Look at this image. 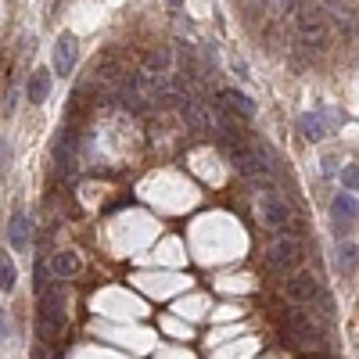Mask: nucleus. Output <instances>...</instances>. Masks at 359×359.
I'll use <instances>...</instances> for the list:
<instances>
[{
  "mask_svg": "<svg viewBox=\"0 0 359 359\" xmlns=\"http://www.w3.org/2000/svg\"><path fill=\"white\" fill-rule=\"evenodd\" d=\"M255 216L266 230H277L280 237H294L298 233V212H294V205L273 191V187H266L255 194Z\"/></svg>",
  "mask_w": 359,
  "mask_h": 359,
  "instance_id": "nucleus-1",
  "label": "nucleus"
},
{
  "mask_svg": "<svg viewBox=\"0 0 359 359\" xmlns=\"http://www.w3.org/2000/svg\"><path fill=\"white\" fill-rule=\"evenodd\" d=\"M284 331H287V338H294L302 348H309V352H323L327 348V334H323V323L309 313V309H287L284 313Z\"/></svg>",
  "mask_w": 359,
  "mask_h": 359,
  "instance_id": "nucleus-2",
  "label": "nucleus"
},
{
  "mask_svg": "<svg viewBox=\"0 0 359 359\" xmlns=\"http://www.w3.org/2000/svg\"><path fill=\"white\" fill-rule=\"evenodd\" d=\"M341 123H345V115L338 108H313V111H306L302 118H298V137H306L309 144H320V140L331 137Z\"/></svg>",
  "mask_w": 359,
  "mask_h": 359,
  "instance_id": "nucleus-3",
  "label": "nucleus"
},
{
  "mask_svg": "<svg viewBox=\"0 0 359 359\" xmlns=\"http://www.w3.org/2000/svg\"><path fill=\"white\" fill-rule=\"evenodd\" d=\"M320 294H323V287H320L316 273H309V269H294V273H287V280H284V298H287L291 306L313 309Z\"/></svg>",
  "mask_w": 359,
  "mask_h": 359,
  "instance_id": "nucleus-4",
  "label": "nucleus"
},
{
  "mask_svg": "<svg viewBox=\"0 0 359 359\" xmlns=\"http://www.w3.org/2000/svg\"><path fill=\"white\" fill-rule=\"evenodd\" d=\"M65 298H62V287H54V291H40V334L50 341L62 334V327H65Z\"/></svg>",
  "mask_w": 359,
  "mask_h": 359,
  "instance_id": "nucleus-5",
  "label": "nucleus"
},
{
  "mask_svg": "<svg viewBox=\"0 0 359 359\" xmlns=\"http://www.w3.org/2000/svg\"><path fill=\"white\" fill-rule=\"evenodd\" d=\"M302 241L298 237H277L273 245L266 248V262L277 269V273H294V266L302 262Z\"/></svg>",
  "mask_w": 359,
  "mask_h": 359,
  "instance_id": "nucleus-6",
  "label": "nucleus"
},
{
  "mask_svg": "<svg viewBox=\"0 0 359 359\" xmlns=\"http://www.w3.org/2000/svg\"><path fill=\"white\" fill-rule=\"evenodd\" d=\"M50 62H54V76L57 79H69L76 62H79V40L76 33H62L54 40V50H50Z\"/></svg>",
  "mask_w": 359,
  "mask_h": 359,
  "instance_id": "nucleus-7",
  "label": "nucleus"
},
{
  "mask_svg": "<svg viewBox=\"0 0 359 359\" xmlns=\"http://www.w3.org/2000/svg\"><path fill=\"white\" fill-rule=\"evenodd\" d=\"M8 245H11V252H29V248H33V223H29V216L22 212V208H15V212H11Z\"/></svg>",
  "mask_w": 359,
  "mask_h": 359,
  "instance_id": "nucleus-8",
  "label": "nucleus"
},
{
  "mask_svg": "<svg viewBox=\"0 0 359 359\" xmlns=\"http://www.w3.org/2000/svg\"><path fill=\"white\" fill-rule=\"evenodd\" d=\"M331 216H334V233L345 237V233L352 230L355 216H359V201H355L352 194H338V198L331 201Z\"/></svg>",
  "mask_w": 359,
  "mask_h": 359,
  "instance_id": "nucleus-9",
  "label": "nucleus"
},
{
  "mask_svg": "<svg viewBox=\"0 0 359 359\" xmlns=\"http://www.w3.org/2000/svg\"><path fill=\"white\" fill-rule=\"evenodd\" d=\"M294 29H298V36H302L309 47H323V40H327V22L316 11H302L298 22H294Z\"/></svg>",
  "mask_w": 359,
  "mask_h": 359,
  "instance_id": "nucleus-10",
  "label": "nucleus"
},
{
  "mask_svg": "<svg viewBox=\"0 0 359 359\" xmlns=\"http://www.w3.org/2000/svg\"><path fill=\"white\" fill-rule=\"evenodd\" d=\"M216 101H219V104H230L226 111H233L237 118H255V101L245 97L237 86H223L219 94H216Z\"/></svg>",
  "mask_w": 359,
  "mask_h": 359,
  "instance_id": "nucleus-11",
  "label": "nucleus"
},
{
  "mask_svg": "<svg viewBox=\"0 0 359 359\" xmlns=\"http://www.w3.org/2000/svg\"><path fill=\"white\" fill-rule=\"evenodd\" d=\"M50 97V69H36L25 79V101L29 104H43Z\"/></svg>",
  "mask_w": 359,
  "mask_h": 359,
  "instance_id": "nucleus-12",
  "label": "nucleus"
},
{
  "mask_svg": "<svg viewBox=\"0 0 359 359\" xmlns=\"http://www.w3.org/2000/svg\"><path fill=\"white\" fill-rule=\"evenodd\" d=\"M76 273H79L76 252H54V255H50V277H54V280H72Z\"/></svg>",
  "mask_w": 359,
  "mask_h": 359,
  "instance_id": "nucleus-13",
  "label": "nucleus"
},
{
  "mask_svg": "<svg viewBox=\"0 0 359 359\" xmlns=\"http://www.w3.org/2000/svg\"><path fill=\"white\" fill-rule=\"evenodd\" d=\"M355 266H359V245H352V241L338 245V255H334L338 277H352V273H355Z\"/></svg>",
  "mask_w": 359,
  "mask_h": 359,
  "instance_id": "nucleus-14",
  "label": "nucleus"
},
{
  "mask_svg": "<svg viewBox=\"0 0 359 359\" xmlns=\"http://www.w3.org/2000/svg\"><path fill=\"white\" fill-rule=\"evenodd\" d=\"M169 69H172V54H169V50H147V54H144V72L165 76Z\"/></svg>",
  "mask_w": 359,
  "mask_h": 359,
  "instance_id": "nucleus-15",
  "label": "nucleus"
},
{
  "mask_svg": "<svg viewBox=\"0 0 359 359\" xmlns=\"http://www.w3.org/2000/svg\"><path fill=\"white\" fill-rule=\"evenodd\" d=\"M15 284H18V269H15V259H11L8 252H0V291H4V294H11V291H15Z\"/></svg>",
  "mask_w": 359,
  "mask_h": 359,
  "instance_id": "nucleus-16",
  "label": "nucleus"
},
{
  "mask_svg": "<svg viewBox=\"0 0 359 359\" xmlns=\"http://www.w3.org/2000/svg\"><path fill=\"white\" fill-rule=\"evenodd\" d=\"M341 187L352 194V191H359V165L355 162H348L345 169H341Z\"/></svg>",
  "mask_w": 359,
  "mask_h": 359,
  "instance_id": "nucleus-17",
  "label": "nucleus"
},
{
  "mask_svg": "<svg viewBox=\"0 0 359 359\" xmlns=\"http://www.w3.org/2000/svg\"><path fill=\"white\" fill-rule=\"evenodd\" d=\"M8 169H11V140L0 137V172H8Z\"/></svg>",
  "mask_w": 359,
  "mask_h": 359,
  "instance_id": "nucleus-18",
  "label": "nucleus"
},
{
  "mask_svg": "<svg viewBox=\"0 0 359 359\" xmlns=\"http://www.w3.org/2000/svg\"><path fill=\"white\" fill-rule=\"evenodd\" d=\"M334 162H338V155H323V176H334V172H338Z\"/></svg>",
  "mask_w": 359,
  "mask_h": 359,
  "instance_id": "nucleus-19",
  "label": "nucleus"
},
{
  "mask_svg": "<svg viewBox=\"0 0 359 359\" xmlns=\"http://www.w3.org/2000/svg\"><path fill=\"white\" fill-rule=\"evenodd\" d=\"M4 334H8V323H4V309H0V341H4Z\"/></svg>",
  "mask_w": 359,
  "mask_h": 359,
  "instance_id": "nucleus-20",
  "label": "nucleus"
},
{
  "mask_svg": "<svg viewBox=\"0 0 359 359\" xmlns=\"http://www.w3.org/2000/svg\"><path fill=\"white\" fill-rule=\"evenodd\" d=\"M165 4H172V8H180V4H184V0H165Z\"/></svg>",
  "mask_w": 359,
  "mask_h": 359,
  "instance_id": "nucleus-21",
  "label": "nucleus"
}]
</instances>
